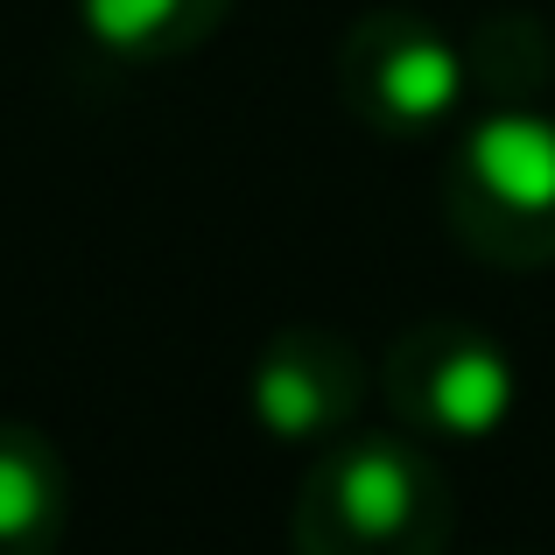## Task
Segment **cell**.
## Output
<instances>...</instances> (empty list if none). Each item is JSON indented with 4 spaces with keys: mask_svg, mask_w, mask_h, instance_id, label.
Returning <instances> with one entry per match:
<instances>
[{
    "mask_svg": "<svg viewBox=\"0 0 555 555\" xmlns=\"http://www.w3.org/2000/svg\"><path fill=\"white\" fill-rule=\"evenodd\" d=\"M457 528V492L422 436L345 429L317 450L288 506L296 555H443Z\"/></svg>",
    "mask_w": 555,
    "mask_h": 555,
    "instance_id": "6da1fadb",
    "label": "cell"
},
{
    "mask_svg": "<svg viewBox=\"0 0 555 555\" xmlns=\"http://www.w3.org/2000/svg\"><path fill=\"white\" fill-rule=\"evenodd\" d=\"M443 218L486 268L534 274L555 260V113L478 106L443 163Z\"/></svg>",
    "mask_w": 555,
    "mask_h": 555,
    "instance_id": "7a4b0ae2",
    "label": "cell"
},
{
    "mask_svg": "<svg viewBox=\"0 0 555 555\" xmlns=\"http://www.w3.org/2000/svg\"><path fill=\"white\" fill-rule=\"evenodd\" d=\"M379 393L422 443H492L520 415V366L472 317H422L387 345Z\"/></svg>",
    "mask_w": 555,
    "mask_h": 555,
    "instance_id": "3957f363",
    "label": "cell"
},
{
    "mask_svg": "<svg viewBox=\"0 0 555 555\" xmlns=\"http://www.w3.org/2000/svg\"><path fill=\"white\" fill-rule=\"evenodd\" d=\"M338 99L373 134L422 141L472 106V64L415 8H366L338 36Z\"/></svg>",
    "mask_w": 555,
    "mask_h": 555,
    "instance_id": "277c9868",
    "label": "cell"
},
{
    "mask_svg": "<svg viewBox=\"0 0 555 555\" xmlns=\"http://www.w3.org/2000/svg\"><path fill=\"white\" fill-rule=\"evenodd\" d=\"M366 359L331 324H282L246 373V415L282 450H324L366 408Z\"/></svg>",
    "mask_w": 555,
    "mask_h": 555,
    "instance_id": "5b68a950",
    "label": "cell"
},
{
    "mask_svg": "<svg viewBox=\"0 0 555 555\" xmlns=\"http://www.w3.org/2000/svg\"><path fill=\"white\" fill-rule=\"evenodd\" d=\"M70 534V464L36 422L0 415V555H56Z\"/></svg>",
    "mask_w": 555,
    "mask_h": 555,
    "instance_id": "8992f818",
    "label": "cell"
},
{
    "mask_svg": "<svg viewBox=\"0 0 555 555\" xmlns=\"http://www.w3.org/2000/svg\"><path fill=\"white\" fill-rule=\"evenodd\" d=\"M240 0H70L78 36L113 64H177L225 28Z\"/></svg>",
    "mask_w": 555,
    "mask_h": 555,
    "instance_id": "52a82bcc",
    "label": "cell"
},
{
    "mask_svg": "<svg viewBox=\"0 0 555 555\" xmlns=\"http://www.w3.org/2000/svg\"><path fill=\"white\" fill-rule=\"evenodd\" d=\"M478 106H534L555 78V42L534 14H492L464 50Z\"/></svg>",
    "mask_w": 555,
    "mask_h": 555,
    "instance_id": "ba28073f",
    "label": "cell"
},
{
    "mask_svg": "<svg viewBox=\"0 0 555 555\" xmlns=\"http://www.w3.org/2000/svg\"><path fill=\"white\" fill-rule=\"evenodd\" d=\"M486 555H528V548H486Z\"/></svg>",
    "mask_w": 555,
    "mask_h": 555,
    "instance_id": "9c48e42d",
    "label": "cell"
}]
</instances>
